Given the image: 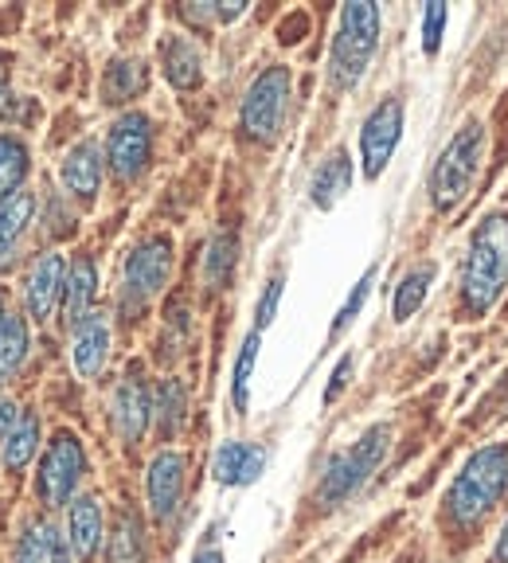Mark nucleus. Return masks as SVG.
<instances>
[{
  "mask_svg": "<svg viewBox=\"0 0 508 563\" xmlns=\"http://www.w3.org/2000/svg\"><path fill=\"white\" fill-rule=\"evenodd\" d=\"M508 286V211H489L470 235L462 266V309L485 317Z\"/></svg>",
  "mask_w": 508,
  "mask_h": 563,
  "instance_id": "1",
  "label": "nucleus"
},
{
  "mask_svg": "<svg viewBox=\"0 0 508 563\" xmlns=\"http://www.w3.org/2000/svg\"><path fill=\"white\" fill-rule=\"evenodd\" d=\"M505 489H508V446L505 442H489V446L470 454L462 474L450 485L446 493L450 520L454 525H477L505 497Z\"/></svg>",
  "mask_w": 508,
  "mask_h": 563,
  "instance_id": "2",
  "label": "nucleus"
},
{
  "mask_svg": "<svg viewBox=\"0 0 508 563\" xmlns=\"http://www.w3.org/2000/svg\"><path fill=\"white\" fill-rule=\"evenodd\" d=\"M379 47V9L368 0H352L341 9V24L333 35V52H329V79L333 87L352 90L364 70H368L372 55Z\"/></svg>",
  "mask_w": 508,
  "mask_h": 563,
  "instance_id": "3",
  "label": "nucleus"
},
{
  "mask_svg": "<svg viewBox=\"0 0 508 563\" xmlns=\"http://www.w3.org/2000/svg\"><path fill=\"white\" fill-rule=\"evenodd\" d=\"M387 446H391V427H387V422H376V427H368V431L360 434L349 450H341V454L329 457L324 470H321V482H317V501L321 505L349 501L352 493L364 489L368 477L379 470Z\"/></svg>",
  "mask_w": 508,
  "mask_h": 563,
  "instance_id": "4",
  "label": "nucleus"
},
{
  "mask_svg": "<svg viewBox=\"0 0 508 563\" xmlns=\"http://www.w3.org/2000/svg\"><path fill=\"white\" fill-rule=\"evenodd\" d=\"M482 153H485V125L474 118V122H465L450 137L442 157L434 161V173H430V203H434V211H454L470 196V188L477 180V168H482Z\"/></svg>",
  "mask_w": 508,
  "mask_h": 563,
  "instance_id": "5",
  "label": "nucleus"
},
{
  "mask_svg": "<svg viewBox=\"0 0 508 563\" xmlns=\"http://www.w3.org/2000/svg\"><path fill=\"white\" fill-rule=\"evenodd\" d=\"M87 477V450L70 431H59L52 439V446L44 450L40 474H35V493L47 509H63L75 501V489Z\"/></svg>",
  "mask_w": 508,
  "mask_h": 563,
  "instance_id": "6",
  "label": "nucleus"
},
{
  "mask_svg": "<svg viewBox=\"0 0 508 563\" xmlns=\"http://www.w3.org/2000/svg\"><path fill=\"white\" fill-rule=\"evenodd\" d=\"M289 110V70L286 67H266L258 79L246 87L243 110H239V125L246 137L254 141H274L286 122Z\"/></svg>",
  "mask_w": 508,
  "mask_h": 563,
  "instance_id": "7",
  "label": "nucleus"
},
{
  "mask_svg": "<svg viewBox=\"0 0 508 563\" xmlns=\"http://www.w3.org/2000/svg\"><path fill=\"white\" fill-rule=\"evenodd\" d=\"M168 271H173V239L168 235H150L141 239L137 246L130 251L125 258V271H122V282H125V301H150L165 290L168 282Z\"/></svg>",
  "mask_w": 508,
  "mask_h": 563,
  "instance_id": "8",
  "label": "nucleus"
},
{
  "mask_svg": "<svg viewBox=\"0 0 508 563\" xmlns=\"http://www.w3.org/2000/svg\"><path fill=\"white\" fill-rule=\"evenodd\" d=\"M399 141H404V102L391 95L360 125V161H364V176L368 180H376L384 173L387 161L399 150Z\"/></svg>",
  "mask_w": 508,
  "mask_h": 563,
  "instance_id": "9",
  "label": "nucleus"
},
{
  "mask_svg": "<svg viewBox=\"0 0 508 563\" xmlns=\"http://www.w3.org/2000/svg\"><path fill=\"white\" fill-rule=\"evenodd\" d=\"M153 157V125L145 114H122L106 133V161L118 180H133L145 173Z\"/></svg>",
  "mask_w": 508,
  "mask_h": 563,
  "instance_id": "10",
  "label": "nucleus"
},
{
  "mask_svg": "<svg viewBox=\"0 0 508 563\" xmlns=\"http://www.w3.org/2000/svg\"><path fill=\"white\" fill-rule=\"evenodd\" d=\"M145 493H150V509L157 520H168L180 509V497H185V454L176 450H161L150 462V474H145Z\"/></svg>",
  "mask_w": 508,
  "mask_h": 563,
  "instance_id": "11",
  "label": "nucleus"
},
{
  "mask_svg": "<svg viewBox=\"0 0 508 563\" xmlns=\"http://www.w3.org/2000/svg\"><path fill=\"white\" fill-rule=\"evenodd\" d=\"M63 282H67V266H63V255L47 251L32 263L24 282V301H27V313L35 321H47L55 313V306H63Z\"/></svg>",
  "mask_w": 508,
  "mask_h": 563,
  "instance_id": "12",
  "label": "nucleus"
},
{
  "mask_svg": "<svg viewBox=\"0 0 508 563\" xmlns=\"http://www.w3.org/2000/svg\"><path fill=\"white\" fill-rule=\"evenodd\" d=\"M150 422H153V391L145 387L141 372H130L114 391V431L125 442H137L141 434L150 431Z\"/></svg>",
  "mask_w": 508,
  "mask_h": 563,
  "instance_id": "13",
  "label": "nucleus"
},
{
  "mask_svg": "<svg viewBox=\"0 0 508 563\" xmlns=\"http://www.w3.org/2000/svg\"><path fill=\"white\" fill-rule=\"evenodd\" d=\"M106 356H110V321H106V313H87L70 336V364L79 376L95 379Z\"/></svg>",
  "mask_w": 508,
  "mask_h": 563,
  "instance_id": "14",
  "label": "nucleus"
},
{
  "mask_svg": "<svg viewBox=\"0 0 508 563\" xmlns=\"http://www.w3.org/2000/svg\"><path fill=\"white\" fill-rule=\"evenodd\" d=\"M266 470V450L254 446V442H223L216 450V462H211V474L220 485H251L258 482V474Z\"/></svg>",
  "mask_w": 508,
  "mask_h": 563,
  "instance_id": "15",
  "label": "nucleus"
},
{
  "mask_svg": "<svg viewBox=\"0 0 508 563\" xmlns=\"http://www.w3.org/2000/svg\"><path fill=\"white\" fill-rule=\"evenodd\" d=\"M59 180L70 196H79V200H95L98 188H102V153H98L95 141H79V145L63 157Z\"/></svg>",
  "mask_w": 508,
  "mask_h": 563,
  "instance_id": "16",
  "label": "nucleus"
},
{
  "mask_svg": "<svg viewBox=\"0 0 508 563\" xmlns=\"http://www.w3.org/2000/svg\"><path fill=\"white\" fill-rule=\"evenodd\" d=\"M161 70L176 90H196L203 82V55L188 35H165L161 40Z\"/></svg>",
  "mask_w": 508,
  "mask_h": 563,
  "instance_id": "17",
  "label": "nucleus"
},
{
  "mask_svg": "<svg viewBox=\"0 0 508 563\" xmlns=\"http://www.w3.org/2000/svg\"><path fill=\"white\" fill-rule=\"evenodd\" d=\"M16 563H70V544L52 520H27L16 540Z\"/></svg>",
  "mask_w": 508,
  "mask_h": 563,
  "instance_id": "18",
  "label": "nucleus"
},
{
  "mask_svg": "<svg viewBox=\"0 0 508 563\" xmlns=\"http://www.w3.org/2000/svg\"><path fill=\"white\" fill-rule=\"evenodd\" d=\"M102 505L95 497H75L67 509V544L79 560H90L102 544Z\"/></svg>",
  "mask_w": 508,
  "mask_h": 563,
  "instance_id": "19",
  "label": "nucleus"
},
{
  "mask_svg": "<svg viewBox=\"0 0 508 563\" xmlns=\"http://www.w3.org/2000/svg\"><path fill=\"white\" fill-rule=\"evenodd\" d=\"M352 188V157L349 150H333L321 161V168L309 180V200L321 211L336 208V200H344V192Z\"/></svg>",
  "mask_w": 508,
  "mask_h": 563,
  "instance_id": "20",
  "label": "nucleus"
},
{
  "mask_svg": "<svg viewBox=\"0 0 508 563\" xmlns=\"http://www.w3.org/2000/svg\"><path fill=\"white\" fill-rule=\"evenodd\" d=\"M98 294V271L90 258H75L67 271V282H63V317L70 325H79L82 317L90 313V301Z\"/></svg>",
  "mask_w": 508,
  "mask_h": 563,
  "instance_id": "21",
  "label": "nucleus"
},
{
  "mask_svg": "<svg viewBox=\"0 0 508 563\" xmlns=\"http://www.w3.org/2000/svg\"><path fill=\"white\" fill-rule=\"evenodd\" d=\"M32 216H35V196L27 188H20L16 196H9V200L0 203V263L20 246Z\"/></svg>",
  "mask_w": 508,
  "mask_h": 563,
  "instance_id": "22",
  "label": "nucleus"
},
{
  "mask_svg": "<svg viewBox=\"0 0 508 563\" xmlns=\"http://www.w3.org/2000/svg\"><path fill=\"white\" fill-rule=\"evenodd\" d=\"M145 82H150L145 63L141 59H114L102 75V102H110V106L130 102V98H137L141 90H145Z\"/></svg>",
  "mask_w": 508,
  "mask_h": 563,
  "instance_id": "23",
  "label": "nucleus"
},
{
  "mask_svg": "<svg viewBox=\"0 0 508 563\" xmlns=\"http://www.w3.org/2000/svg\"><path fill=\"white\" fill-rule=\"evenodd\" d=\"M434 274H439V266H434V263H419V266H411V271L404 274V282H399V286H395L391 317L399 321V325L419 313V306L427 301V294H430V282H434Z\"/></svg>",
  "mask_w": 508,
  "mask_h": 563,
  "instance_id": "24",
  "label": "nucleus"
},
{
  "mask_svg": "<svg viewBox=\"0 0 508 563\" xmlns=\"http://www.w3.org/2000/svg\"><path fill=\"white\" fill-rule=\"evenodd\" d=\"M24 356H27V321L16 309H9V313L0 317V387L16 376Z\"/></svg>",
  "mask_w": 508,
  "mask_h": 563,
  "instance_id": "25",
  "label": "nucleus"
},
{
  "mask_svg": "<svg viewBox=\"0 0 508 563\" xmlns=\"http://www.w3.org/2000/svg\"><path fill=\"white\" fill-rule=\"evenodd\" d=\"M188 411V391L180 379H165V384L153 391V422H157V431L165 439H173L180 431V422H185Z\"/></svg>",
  "mask_w": 508,
  "mask_h": 563,
  "instance_id": "26",
  "label": "nucleus"
},
{
  "mask_svg": "<svg viewBox=\"0 0 508 563\" xmlns=\"http://www.w3.org/2000/svg\"><path fill=\"white\" fill-rule=\"evenodd\" d=\"M27 176V150L20 137H9V133H0V203L9 200V196L20 192Z\"/></svg>",
  "mask_w": 508,
  "mask_h": 563,
  "instance_id": "27",
  "label": "nucleus"
},
{
  "mask_svg": "<svg viewBox=\"0 0 508 563\" xmlns=\"http://www.w3.org/2000/svg\"><path fill=\"white\" fill-rule=\"evenodd\" d=\"M35 450H40V419H35L32 411H24L20 427L4 439V470H9V474H20V470L35 457Z\"/></svg>",
  "mask_w": 508,
  "mask_h": 563,
  "instance_id": "28",
  "label": "nucleus"
},
{
  "mask_svg": "<svg viewBox=\"0 0 508 563\" xmlns=\"http://www.w3.org/2000/svg\"><path fill=\"white\" fill-rule=\"evenodd\" d=\"M235 258H239V239L231 231H220V235L208 243V255H203V278L208 286H228L231 271H235Z\"/></svg>",
  "mask_w": 508,
  "mask_h": 563,
  "instance_id": "29",
  "label": "nucleus"
},
{
  "mask_svg": "<svg viewBox=\"0 0 508 563\" xmlns=\"http://www.w3.org/2000/svg\"><path fill=\"white\" fill-rule=\"evenodd\" d=\"M258 341H263V333L251 329L235 356V372H231V399H235L239 415H246V404H251V372H254V361H258Z\"/></svg>",
  "mask_w": 508,
  "mask_h": 563,
  "instance_id": "30",
  "label": "nucleus"
},
{
  "mask_svg": "<svg viewBox=\"0 0 508 563\" xmlns=\"http://www.w3.org/2000/svg\"><path fill=\"white\" fill-rule=\"evenodd\" d=\"M110 563H145V537H141L137 517L125 512L110 537Z\"/></svg>",
  "mask_w": 508,
  "mask_h": 563,
  "instance_id": "31",
  "label": "nucleus"
},
{
  "mask_svg": "<svg viewBox=\"0 0 508 563\" xmlns=\"http://www.w3.org/2000/svg\"><path fill=\"white\" fill-rule=\"evenodd\" d=\"M372 282H376V266L372 271H364V278L352 286V294L344 298V306L336 309V317H333V329H329V341H336V336L344 333V329L352 325L360 317V309H364V301H368V294H372Z\"/></svg>",
  "mask_w": 508,
  "mask_h": 563,
  "instance_id": "32",
  "label": "nucleus"
},
{
  "mask_svg": "<svg viewBox=\"0 0 508 563\" xmlns=\"http://www.w3.org/2000/svg\"><path fill=\"white\" fill-rule=\"evenodd\" d=\"M446 16H450L446 4H427V12H422V52L427 55H439L442 32H446Z\"/></svg>",
  "mask_w": 508,
  "mask_h": 563,
  "instance_id": "33",
  "label": "nucleus"
},
{
  "mask_svg": "<svg viewBox=\"0 0 508 563\" xmlns=\"http://www.w3.org/2000/svg\"><path fill=\"white\" fill-rule=\"evenodd\" d=\"M281 290H286V274H274V278L266 282V290H263V298H258V306H254V329H258V333H263V329L274 321V313H278Z\"/></svg>",
  "mask_w": 508,
  "mask_h": 563,
  "instance_id": "34",
  "label": "nucleus"
},
{
  "mask_svg": "<svg viewBox=\"0 0 508 563\" xmlns=\"http://www.w3.org/2000/svg\"><path fill=\"white\" fill-rule=\"evenodd\" d=\"M352 368H356V356H341V364L333 368V376H329V387H324V404H336V399L344 396V387H349V379H352Z\"/></svg>",
  "mask_w": 508,
  "mask_h": 563,
  "instance_id": "35",
  "label": "nucleus"
},
{
  "mask_svg": "<svg viewBox=\"0 0 508 563\" xmlns=\"http://www.w3.org/2000/svg\"><path fill=\"white\" fill-rule=\"evenodd\" d=\"M20 419H24V411H20V407L12 404V399H4V404H0V442H4L12 431H16Z\"/></svg>",
  "mask_w": 508,
  "mask_h": 563,
  "instance_id": "36",
  "label": "nucleus"
},
{
  "mask_svg": "<svg viewBox=\"0 0 508 563\" xmlns=\"http://www.w3.org/2000/svg\"><path fill=\"white\" fill-rule=\"evenodd\" d=\"M246 12V4L243 0H216V4H211V16L216 20H223V24H231V20H239Z\"/></svg>",
  "mask_w": 508,
  "mask_h": 563,
  "instance_id": "37",
  "label": "nucleus"
},
{
  "mask_svg": "<svg viewBox=\"0 0 508 563\" xmlns=\"http://www.w3.org/2000/svg\"><path fill=\"white\" fill-rule=\"evenodd\" d=\"M493 563H508V520H505V528H500L497 544H493Z\"/></svg>",
  "mask_w": 508,
  "mask_h": 563,
  "instance_id": "38",
  "label": "nucleus"
},
{
  "mask_svg": "<svg viewBox=\"0 0 508 563\" xmlns=\"http://www.w3.org/2000/svg\"><path fill=\"white\" fill-rule=\"evenodd\" d=\"M192 563H223V552L216 544H203L200 552H196V560Z\"/></svg>",
  "mask_w": 508,
  "mask_h": 563,
  "instance_id": "39",
  "label": "nucleus"
},
{
  "mask_svg": "<svg viewBox=\"0 0 508 563\" xmlns=\"http://www.w3.org/2000/svg\"><path fill=\"white\" fill-rule=\"evenodd\" d=\"M9 79H12V55L0 52V95L9 90Z\"/></svg>",
  "mask_w": 508,
  "mask_h": 563,
  "instance_id": "40",
  "label": "nucleus"
},
{
  "mask_svg": "<svg viewBox=\"0 0 508 563\" xmlns=\"http://www.w3.org/2000/svg\"><path fill=\"white\" fill-rule=\"evenodd\" d=\"M9 313V298H4V290H0V317Z\"/></svg>",
  "mask_w": 508,
  "mask_h": 563,
  "instance_id": "41",
  "label": "nucleus"
}]
</instances>
